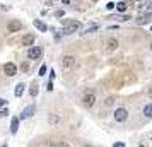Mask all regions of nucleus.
<instances>
[{
	"mask_svg": "<svg viewBox=\"0 0 152 147\" xmlns=\"http://www.w3.org/2000/svg\"><path fill=\"white\" fill-rule=\"evenodd\" d=\"M7 115H9L7 110H2V111H0V116H7Z\"/></svg>",
	"mask_w": 152,
	"mask_h": 147,
	"instance_id": "obj_26",
	"label": "nucleus"
},
{
	"mask_svg": "<svg viewBox=\"0 0 152 147\" xmlns=\"http://www.w3.org/2000/svg\"><path fill=\"white\" fill-rule=\"evenodd\" d=\"M63 24H65V28H63V31H62L63 34H72L74 31L82 28V24H80L79 21H65Z\"/></svg>",
	"mask_w": 152,
	"mask_h": 147,
	"instance_id": "obj_1",
	"label": "nucleus"
},
{
	"mask_svg": "<svg viewBox=\"0 0 152 147\" xmlns=\"http://www.w3.org/2000/svg\"><path fill=\"white\" fill-rule=\"evenodd\" d=\"M144 115L147 116V118H152V103H149V105L144 106Z\"/></svg>",
	"mask_w": 152,
	"mask_h": 147,
	"instance_id": "obj_16",
	"label": "nucleus"
},
{
	"mask_svg": "<svg viewBox=\"0 0 152 147\" xmlns=\"http://www.w3.org/2000/svg\"><path fill=\"white\" fill-rule=\"evenodd\" d=\"M24 87H26V86L22 84H17L15 86V91H14V94H15V98H19V96H22V92H24Z\"/></svg>",
	"mask_w": 152,
	"mask_h": 147,
	"instance_id": "obj_15",
	"label": "nucleus"
},
{
	"mask_svg": "<svg viewBox=\"0 0 152 147\" xmlns=\"http://www.w3.org/2000/svg\"><path fill=\"white\" fill-rule=\"evenodd\" d=\"M55 147H70L67 142H58V144H55Z\"/></svg>",
	"mask_w": 152,
	"mask_h": 147,
	"instance_id": "obj_21",
	"label": "nucleus"
},
{
	"mask_svg": "<svg viewBox=\"0 0 152 147\" xmlns=\"http://www.w3.org/2000/svg\"><path fill=\"white\" fill-rule=\"evenodd\" d=\"M46 70H48V69H46V65H41V67H39V75H41V77L46 74Z\"/></svg>",
	"mask_w": 152,
	"mask_h": 147,
	"instance_id": "obj_18",
	"label": "nucleus"
},
{
	"mask_svg": "<svg viewBox=\"0 0 152 147\" xmlns=\"http://www.w3.org/2000/svg\"><path fill=\"white\" fill-rule=\"evenodd\" d=\"M7 105V101H5V99H0V108H2V106H5Z\"/></svg>",
	"mask_w": 152,
	"mask_h": 147,
	"instance_id": "obj_29",
	"label": "nucleus"
},
{
	"mask_svg": "<svg viewBox=\"0 0 152 147\" xmlns=\"http://www.w3.org/2000/svg\"><path fill=\"white\" fill-rule=\"evenodd\" d=\"M63 14H65L63 10H56V12H55V15H56V17H63Z\"/></svg>",
	"mask_w": 152,
	"mask_h": 147,
	"instance_id": "obj_22",
	"label": "nucleus"
},
{
	"mask_svg": "<svg viewBox=\"0 0 152 147\" xmlns=\"http://www.w3.org/2000/svg\"><path fill=\"white\" fill-rule=\"evenodd\" d=\"M17 128H19V118H12V121H10V132L15 135Z\"/></svg>",
	"mask_w": 152,
	"mask_h": 147,
	"instance_id": "obj_13",
	"label": "nucleus"
},
{
	"mask_svg": "<svg viewBox=\"0 0 152 147\" xmlns=\"http://www.w3.org/2000/svg\"><path fill=\"white\" fill-rule=\"evenodd\" d=\"M97 101V98H96V94L94 92H86L84 94V98H82V105L86 106V108H91V106H94V103Z\"/></svg>",
	"mask_w": 152,
	"mask_h": 147,
	"instance_id": "obj_3",
	"label": "nucleus"
},
{
	"mask_svg": "<svg viewBox=\"0 0 152 147\" xmlns=\"http://www.w3.org/2000/svg\"><path fill=\"white\" fill-rule=\"evenodd\" d=\"M116 48H118V39L110 38V39L104 41V50H106V51H115Z\"/></svg>",
	"mask_w": 152,
	"mask_h": 147,
	"instance_id": "obj_8",
	"label": "nucleus"
},
{
	"mask_svg": "<svg viewBox=\"0 0 152 147\" xmlns=\"http://www.w3.org/2000/svg\"><path fill=\"white\" fill-rule=\"evenodd\" d=\"M21 43L24 46H33V43H34V34H24Z\"/></svg>",
	"mask_w": 152,
	"mask_h": 147,
	"instance_id": "obj_9",
	"label": "nucleus"
},
{
	"mask_svg": "<svg viewBox=\"0 0 152 147\" xmlns=\"http://www.w3.org/2000/svg\"><path fill=\"white\" fill-rule=\"evenodd\" d=\"M151 50H152V43H151Z\"/></svg>",
	"mask_w": 152,
	"mask_h": 147,
	"instance_id": "obj_30",
	"label": "nucleus"
},
{
	"mask_svg": "<svg viewBox=\"0 0 152 147\" xmlns=\"http://www.w3.org/2000/svg\"><path fill=\"white\" fill-rule=\"evenodd\" d=\"M4 74L7 75V77H12V75H15L17 74V67H15V63L12 62H7L5 65H4Z\"/></svg>",
	"mask_w": 152,
	"mask_h": 147,
	"instance_id": "obj_6",
	"label": "nucleus"
},
{
	"mask_svg": "<svg viewBox=\"0 0 152 147\" xmlns=\"http://www.w3.org/2000/svg\"><path fill=\"white\" fill-rule=\"evenodd\" d=\"M113 116H115V120H116L118 123H121V121H125V120L128 118V111H126V108H118Z\"/></svg>",
	"mask_w": 152,
	"mask_h": 147,
	"instance_id": "obj_5",
	"label": "nucleus"
},
{
	"mask_svg": "<svg viewBox=\"0 0 152 147\" xmlns=\"http://www.w3.org/2000/svg\"><path fill=\"white\" fill-rule=\"evenodd\" d=\"M33 113H34V106L31 105L28 106V108H24L21 113V118H29V116H33Z\"/></svg>",
	"mask_w": 152,
	"mask_h": 147,
	"instance_id": "obj_10",
	"label": "nucleus"
},
{
	"mask_svg": "<svg viewBox=\"0 0 152 147\" xmlns=\"http://www.w3.org/2000/svg\"><path fill=\"white\" fill-rule=\"evenodd\" d=\"M113 147H125V144H123V142H115Z\"/></svg>",
	"mask_w": 152,
	"mask_h": 147,
	"instance_id": "obj_23",
	"label": "nucleus"
},
{
	"mask_svg": "<svg viewBox=\"0 0 152 147\" xmlns=\"http://www.w3.org/2000/svg\"><path fill=\"white\" fill-rule=\"evenodd\" d=\"M92 2H97V0H92Z\"/></svg>",
	"mask_w": 152,
	"mask_h": 147,
	"instance_id": "obj_31",
	"label": "nucleus"
},
{
	"mask_svg": "<svg viewBox=\"0 0 152 147\" xmlns=\"http://www.w3.org/2000/svg\"><path fill=\"white\" fill-rule=\"evenodd\" d=\"M128 9V2H120V4H116V10L118 12H125Z\"/></svg>",
	"mask_w": 152,
	"mask_h": 147,
	"instance_id": "obj_17",
	"label": "nucleus"
},
{
	"mask_svg": "<svg viewBox=\"0 0 152 147\" xmlns=\"http://www.w3.org/2000/svg\"><path fill=\"white\" fill-rule=\"evenodd\" d=\"M147 96H149V98H152V86L147 89Z\"/></svg>",
	"mask_w": 152,
	"mask_h": 147,
	"instance_id": "obj_27",
	"label": "nucleus"
},
{
	"mask_svg": "<svg viewBox=\"0 0 152 147\" xmlns=\"http://www.w3.org/2000/svg\"><path fill=\"white\" fill-rule=\"evenodd\" d=\"M149 2H151V0H137L138 5H142V4H149Z\"/></svg>",
	"mask_w": 152,
	"mask_h": 147,
	"instance_id": "obj_25",
	"label": "nucleus"
},
{
	"mask_svg": "<svg viewBox=\"0 0 152 147\" xmlns=\"http://www.w3.org/2000/svg\"><path fill=\"white\" fill-rule=\"evenodd\" d=\"M53 79H55V72L51 70V72H50V80H53Z\"/></svg>",
	"mask_w": 152,
	"mask_h": 147,
	"instance_id": "obj_28",
	"label": "nucleus"
},
{
	"mask_svg": "<svg viewBox=\"0 0 152 147\" xmlns=\"http://www.w3.org/2000/svg\"><path fill=\"white\" fill-rule=\"evenodd\" d=\"M48 123L50 125H58V123H60V116L55 115V113H50L48 115Z\"/></svg>",
	"mask_w": 152,
	"mask_h": 147,
	"instance_id": "obj_11",
	"label": "nucleus"
},
{
	"mask_svg": "<svg viewBox=\"0 0 152 147\" xmlns=\"http://www.w3.org/2000/svg\"><path fill=\"white\" fill-rule=\"evenodd\" d=\"M104 105H106V106H113V105H115V98H108Z\"/></svg>",
	"mask_w": 152,
	"mask_h": 147,
	"instance_id": "obj_19",
	"label": "nucleus"
},
{
	"mask_svg": "<svg viewBox=\"0 0 152 147\" xmlns=\"http://www.w3.org/2000/svg\"><path fill=\"white\" fill-rule=\"evenodd\" d=\"M2 147H7V146H2Z\"/></svg>",
	"mask_w": 152,
	"mask_h": 147,
	"instance_id": "obj_32",
	"label": "nucleus"
},
{
	"mask_svg": "<svg viewBox=\"0 0 152 147\" xmlns=\"http://www.w3.org/2000/svg\"><path fill=\"white\" fill-rule=\"evenodd\" d=\"M36 94H38V86H33V87H31V96L34 98Z\"/></svg>",
	"mask_w": 152,
	"mask_h": 147,
	"instance_id": "obj_20",
	"label": "nucleus"
},
{
	"mask_svg": "<svg viewBox=\"0 0 152 147\" xmlns=\"http://www.w3.org/2000/svg\"><path fill=\"white\" fill-rule=\"evenodd\" d=\"M106 7H108V9H110V10H111V9H115V7H116V4H113V2H110V4H108Z\"/></svg>",
	"mask_w": 152,
	"mask_h": 147,
	"instance_id": "obj_24",
	"label": "nucleus"
},
{
	"mask_svg": "<svg viewBox=\"0 0 152 147\" xmlns=\"http://www.w3.org/2000/svg\"><path fill=\"white\" fill-rule=\"evenodd\" d=\"M33 24H34L36 28H38V29H39V31H41V33H45V31L48 29V26H46L45 22H41V21H39V19H34V22H33Z\"/></svg>",
	"mask_w": 152,
	"mask_h": 147,
	"instance_id": "obj_12",
	"label": "nucleus"
},
{
	"mask_svg": "<svg viewBox=\"0 0 152 147\" xmlns=\"http://www.w3.org/2000/svg\"><path fill=\"white\" fill-rule=\"evenodd\" d=\"M151 17H152V14H144V15H140L137 19V22L138 24H147V22L151 21Z\"/></svg>",
	"mask_w": 152,
	"mask_h": 147,
	"instance_id": "obj_14",
	"label": "nucleus"
},
{
	"mask_svg": "<svg viewBox=\"0 0 152 147\" xmlns=\"http://www.w3.org/2000/svg\"><path fill=\"white\" fill-rule=\"evenodd\" d=\"M41 55H43V48H41V46H31L29 51H28L29 60H38Z\"/></svg>",
	"mask_w": 152,
	"mask_h": 147,
	"instance_id": "obj_4",
	"label": "nucleus"
},
{
	"mask_svg": "<svg viewBox=\"0 0 152 147\" xmlns=\"http://www.w3.org/2000/svg\"><path fill=\"white\" fill-rule=\"evenodd\" d=\"M21 29H22V22L17 21V19H14V21H10L7 24V31L9 33H19Z\"/></svg>",
	"mask_w": 152,
	"mask_h": 147,
	"instance_id": "obj_7",
	"label": "nucleus"
},
{
	"mask_svg": "<svg viewBox=\"0 0 152 147\" xmlns=\"http://www.w3.org/2000/svg\"><path fill=\"white\" fill-rule=\"evenodd\" d=\"M60 63H62V69L63 70H70L75 67V56L74 55H63L62 60H60Z\"/></svg>",
	"mask_w": 152,
	"mask_h": 147,
	"instance_id": "obj_2",
	"label": "nucleus"
}]
</instances>
